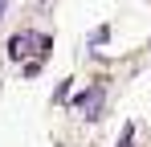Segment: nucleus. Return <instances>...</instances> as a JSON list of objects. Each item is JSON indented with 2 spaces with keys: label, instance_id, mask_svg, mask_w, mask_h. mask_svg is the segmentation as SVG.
<instances>
[{
  "label": "nucleus",
  "instance_id": "obj_1",
  "mask_svg": "<svg viewBox=\"0 0 151 147\" xmlns=\"http://www.w3.org/2000/svg\"><path fill=\"white\" fill-rule=\"evenodd\" d=\"M102 102H106V82H90L86 90L70 98L74 110H86V119H102Z\"/></svg>",
  "mask_w": 151,
  "mask_h": 147
},
{
  "label": "nucleus",
  "instance_id": "obj_2",
  "mask_svg": "<svg viewBox=\"0 0 151 147\" xmlns=\"http://www.w3.org/2000/svg\"><path fill=\"white\" fill-rule=\"evenodd\" d=\"M37 33H29V29H21V33H12L8 37V57L12 61H21V57H29V53H37Z\"/></svg>",
  "mask_w": 151,
  "mask_h": 147
},
{
  "label": "nucleus",
  "instance_id": "obj_3",
  "mask_svg": "<svg viewBox=\"0 0 151 147\" xmlns=\"http://www.w3.org/2000/svg\"><path fill=\"white\" fill-rule=\"evenodd\" d=\"M106 37H110V24H102V29H94V37H90V45H102Z\"/></svg>",
  "mask_w": 151,
  "mask_h": 147
},
{
  "label": "nucleus",
  "instance_id": "obj_4",
  "mask_svg": "<svg viewBox=\"0 0 151 147\" xmlns=\"http://www.w3.org/2000/svg\"><path fill=\"white\" fill-rule=\"evenodd\" d=\"M119 147H135V127H127L123 139H119Z\"/></svg>",
  "mask_w": 151,
  "mask_h": 147
},
{
  "label": "nucleus",
  "instance_id": "obj_5",
  "mask_svg": "<svg viewBox=\"0 0 151 147\" xmlns=\"http://www.w3.org/2000/svg\"><path fill=\"white\" fill-rule=\"evenodd\" d=\"M4 12H8V0H0V21H4Z\"/></svg>",
  "mask_w": 151,
  "mask_h": 147
}]
</instances>
